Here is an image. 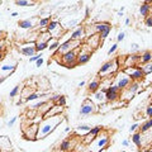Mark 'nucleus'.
<instances>
[{
    "label": "nucleus",
    "instance_id": "1",
    "mask_svg": "<svg viewBox=\"0 0 152 152\" xmlns=\"http://www.w3.org/2000/svg\"><path fill=\"white\" fill-rule=\"evenodd\" d=\"M64 121L62 115H55L50 118H43L38 123V133H37V140H43L47 136H50L57 127H58Z\"/></svg>",
    "mask_w": 152,
    "mask_h": 152
},
{
    "label": "nucleus",
    "instance_id": "2",
    "mask_svg": "<svg viewBox=\"0 0 152 152\" xmlns=\"http://www.w3.org/2000/svg\"><path fill=\"white\" fill-rule=\"evenodd\" d=\"M109 143H110V137H109L108 132H105V131L103 129L88 145V150L90 152H102V151H104L109 146Z\"/></svg>",
    "mask_w": 152,
    "mask_h": 152
},
{
    "label": "nucleus",
    "instance_id": "3",
    "mask_svg": "<svg viewBox=\"0 0 152 152\" xmlns=\"http://www.w3.org/2000/svg\"><path fill=\"white\" fill-rule=\"evenodd\" d=\"M118 71H121V62H119V58L115 57L114 60H109L102 65V67L98 72V76H99V79L113 77Z\"/></svg>",
    "mask_w": 152,
    "mask_h": 152
},
{
    "label": "nucleus",
    "instance_id": "4",
    "mask_svg": "<svg viewBox=\"0 0 152 152\" xmlns=\"http://www.w3.org/2000/svg\"><path fill=\"white\" fill-rule=\"evenodd\" d=\"M79 52H80V47H77V48H75L72 51L66 52L65 55L61 56L58 62L62 66H65V67H67V69L76 67V66H79L77 65V55H79Z\"/></svg>",
    "mask_w": 152,
    "mask_h": 152
},
{
    "label": "nucleus",
    "instance_id": "5",
    "mask_svg": "<svg viewBox=\"0 0 152 152\" xmlns=\"http://www.w3.org/2000/svg\"><path fill=\"white\" fill-rule=\"evenodd\" d=\"M83 42L84 41H74V39H70V38H69L67 41H65V42H62V43H60L58 48L55 51L53 57H55V58H57V57H61L62 55H65L66 52L77 48V47L81 46Z\"/></svg>",
    "mask_w": 152,
    "mask_h": 152
},
{
    "label": "nucleus",
    "instance_id": "6",
    "mask_svg": "<svg viewBox=\"0 0 152 152\" xmlns=\"http://www.w3.org/2000/svg\"><path fill=\"white\" fill-rule=\"evenodd\" d=\"M99 112V107L95 104L90 98H86L81 104V108H80V117L81 118H86L91 114H95Z\"/></svg>",
    "mask_w": 152,
    "mask_h": 152
},
{
    "label": "nucleus",
    "instance_id": "7",
    "mask_svg": "<svg viewBox=\"0 0 152 152\" xmlns=\"http://www.w3.org/2000/svg\"><path fill=\"white\" fill-rule=\"evenodd\" d=\"M103 90L104 93H105V99L108 103H113V102H117L119 100V96H121V90L118 89L117 85L112 84L109 88L107 89H100Z\"/></svg>",
    "mask_w": 152,
    "mask_h": 152
},
{
    "label": "nucleus",
    "instance_id": "8",
    "mask_svg": "<svg viewBox=\"0 0 152 152\" xmlns=\"http://www.w3.org/2000/svg\"><path fill=\"white\" fill-rule=\"evenodd\" d=\"M122 71L129 76V79L132 80V81H141V80L145 77V75H143V72H142L140 65L138 66H133V67H126V69H123Z\"/></svg>",
    "mask_w": 152,
    "mask_h": 152
},
{
    "label": "nucleus",
    "instance_id": "9",
    "mask_svg": "<svg viewBox=\"0 0 152 152\" xmlns=\"http://www.w3.org/2000/svg\"><path fill=\"white\" fill-rule=\"evenodd\" d=\"M115 81H114V85H117L118 89L119 90H123L128 88V85H129L132 83V80L129 79V76H128L126 72H123V71H118V72L115 74Z\"/></svg>",
    "mask_w": 152,
    "mask_h": 152
},
{
    "label": "nucleus",
    "instance_id": "10",
    "mask_svg": "<svg viewBox=\"0 0 152 152\" xmlns=\"http://www.w3.org/2000/svg\"><path fill=\"white\" fill-rule=\"evenodd\" d=\"M37 133H38V123H31L28 127H24L22 136L27 141H36Z\"/></svg>",
    "mask_w": 152,
    "mask_h": 152
},
{
    "label": "nucleus",
    "instance_id": "11",
    "mask_svg": "<svg viewBox=\"0 0 152 152\" xmlns=\"http://www.w3.org/2000/svg\"><path fill=\"white\" fill-rule=\"evenodd\" d=\"M85 43H86L88 46H90V47H91V48L95 51L96 48H99V47L102 46L103 41H102L100 36H99V33H95V34L89 36V37L85 38Z\"/></svg>",
    "mask_w": 152,
    "mask_h": 152
},
{
    "label": "nucleus",
    "instance_id": "12",
    "mask_svg": "<svg viewBox=\"0 0 152 152\" xmlns=\"http://www.w3.org/2000/svg\"><path fill=\"white\" fill-rule=\"evenodd\" d=\"M141 143H142V148L150 150V147L152 146V129L145 133H141Z\"/></svg>",
    "mask_w": 152,
    "mask_h": 152
},
{
    "label": "nucleus",
    "instance_id": "13",
    "mask_svg": "<svg viewBox=\"0 0 152 152\" xmlns=\"http://www.w3.org/2000/svg\"><path fill=\"white\" fill-rule=\"evenodd\" d=\"M140 57L141 55H131V56H126V60H124V64H123L122 67L126 69V67H133V66H138L140 65Z\"/></svg>",
    "mask_w": 152,
    "mask_h": 152
},
{
    "label": "nucleus",
    "instance_id": "14",
    "mask_svg": "<svg viewBox=\"0 0 152 152\" xmlns=\"http://www.w3.org/2000/svg\"><path fill=\"white\" fill-rule=\"evenodd\" d=\"M19 51H20V53L22 55H24V56H34L37 53V51H36V47H34V43H32V42H26V45L20 47L19 48Z\"/></svg>",
    "mask_w": 152,
    "mask_h": 152
},
{
    "label": "nucleus",
    "instance_id": "15",
    "mask_svg": "<svg viewBox=\"0 0 152 152\" xmlns=\"http://www.w3.org/2000/svg\"><path fill=\"white\" fill-rule=\"evenodd\" d=\"M64 109H65V107H61V105H58V104H53L52 108L43 115V118H50V117H55V115H62Z\"/></svg>",
    "mask_w": 152,
    "mask_h": 152
},
{
    "label": "nucleus",
    "instance_id": "16",
    "mask_svg": "<svg viewBox=\"0 0 152 152\" xmlns=\"http://www.w3.org/2000/svg\"><path fill=\"white\" fill-rule=\"evenodd\" d=\"M12 151V142L8 136L0 137V152H10Z\"/></svg>",
    "mask_w": 152,
    "mask_h": 152
},
{
    "label": "nucleus",
    "instance_id": "17",
    "mask_svg": "<svg viewBox=\"0 0 152 152\" xmlns=\"http://www.w3.org/2000/svg\"><path fill=\"white\" fill-rule=\"evenodd\" d=\"M70 39H74V41H84L85 39V29L84 27H77L76 29L71 33L70 36Z\"/></svg>",
    "mask_w": 152,
    "mask_h": 152
},
{
    "label": "nucleus",
    "instance_id": "18",
    "mask_svg": "<svg viewBox=\"0 0 152 152\" xmlns=\"http://www.w3.org/2000/svg\"><path fill=\"white\" fill-rule=\"evenodd\" d=\"M93 102L96 104V105H102V104L107 103V99H105V93L103 90L99 89L98 91H95L93 95Z\"/></svg>",
    "mask_w": 152,
    "mask_h": 152
},
{
    "label": "nucleus",
    "instance_id": "19",
    "mask_svg": "<svg viewBox=\"0 0 152 152\" xmlns=\"http://www.w3.org/2000/svg\"><path fill=\"white\" fill-rule=\"evenodd\" d=\"M34 19L37 18H33V19H22V20L18 22V26L20 29H33L34 28Z\"/></svg>",
    "mask_w": 152,
    "mask_h": 152
},
{
    "label": "nucleus",
    "instance_id": "20",
    "mask_svg": "<svg viewBox=\"0 0 152 152\" xmlns=\"http://www.w3.org/2000/svg\"><path fill=\"white\" fill-rule=\"evenodd\" d=\"M100 89V79H94L91 80V81L89 83V86H88V90H89V93H91L94 94L95 91H98V90Z\"/></svg>",
    "mask_w": 152,
    "mask_h": 152
},
{
    "label": "nucleus",
    "instance_id": "21",
    "mask_svg": "<svg viewBox=\"0 0 152 152\" xmlns=\"http://www.w3.org/2000/svg\"><path fill=\"white\" fill-rule=\"evenodd\" d=\"M151 12H152V7L150 5V4L143 3V4H141V5H140V14H141V15L143 17V18L150 17Z\"/></svg>",
    "mask_w": 152,
    "mask_h": 152
},
{
    "label": "nucleus",
    "instance_id": "22",
    "mask_svg": "<svg viewBox=\"0 0 152 152\" xmlns=\"http://www.w3.org/2000/svg\"><path fill=\"white\" fill-rule=\"evenodd\" d=\"M74 142L71 141V140H69V138H66V140H64L62 142L60 143V151L61 152H65V151H69V150H71V148H74Z\"/></svg>",
    "mask_w": 152,
    "mask_h": 152
},
{
    "label": "nucleus",
    "instance_id": "23",
    "mask_svg": "<svg viewBox=\"0 0 152 152\" xmlns=\"http://www.w3.org/2000/svg\"><path fill=\"white\" fill-rule=\"evenodd\" d=\"M147 62H152V52L151 51H145L143 53L140 57V64H147Z\"/></svg>",
    "mask_w": 152,
    "mask_h": 152
},
{
    "label": "nucleus",
    "instance_id": "24",
    "mask_svg": "<svg viewBox=\"0 0 152 152\" xmlns=\"http://www.w3.org/2000/svg\"><path fill=\"white\" fill-rule=\"evenodd\" d=\"M47 43H48V48H47V50L55 52L57 48H58V46H60V39H57V38H51Z\"/></svg>",
    "mask_w": 152,
    "mask_h": 152
},
{
    "label": "nucleus",
    "instance_id": "25",
    "mask_svg": "<svg viewBox=\"0 0 152 152\" xmlns=\"http://www.w3.org/2000/svg\"><path fill=\"white\" fill-rule=\"evenodd\" d=\"M51 20V15L50 17H46V18H38V22H37V28L38 29H42V28H46L48 26V23Z\"/></svg>",
    "mask_w": 152,
    "mask_h": 152
},
{
    "label": "nucleus",
    "instance_id": "26",
    "mask_svg": "<svg viewBox=\"0 0 152 152\" xmlns=\"http://www.w3.org/2000/svg\"><path fill=\"white\" fill-rule=\"evenodd\" d=\"M128 91H129L131 94L133 95H136L137 93H138V90H140V81H132L129 85H128Z\"/></svg>",
    "mask_w": 152,
    "mask_h": 152
},
{
    "label": "nucleus",
    "instance_id": "27",
    "mask_svg": "<svg viewBox=\"0 0 152 152\" xmlns=\"http://www.w3.org/2000/svg\"><path fill=\"white\" fill-rule=\"evenodd\" d=\"M152 128V118H148L143 124L142 126H140V132L141 133H145V132H147V131H150Z\"/></svg>",
    "mask_w": 152,
    "mask_h": 152
},
{
    "label": "nucleus",
    "instance_id": "28",
    "mask_svg": "<svg viewBox=\"0 0 152 152\" xmlns=\"http://www.w3.org/2000/svg\"><path fill=\"white\" fill-rule=\"evenodd\" d=\"M132 141H133V143H134L138 148L141 150L142 148V143H141V132H134L132 134Z\"/></svg>",
    "mask_w": 152,
    "mask_h": 152
},
{
    "label": "nucleus",
    "instance_id": "29",
    "mask_svg": "<svg viewBox=\"0 0 152 152\" xmlns=\"http://www.w3.org/2000/svg\"><path fill=\"white\" fill-rule=\"evenodd\" d=\"M141 70H142V72H143L145 76L147 75H150L152 72V62H147V64H142L141 66Z\"/></svg>",
    "mask_w": 152,
    "mask_h": 152
},
{
    "label": "nucleus",
    "instance_id": "30",
    "mask_svg": "<svg viewBox=\"0 0 152 152\" xmlns=\"http://www.w3.org/2000/svg\"><path fill=\"white\" fill-rule=\"evenodd\" d=\"M110 24H109L108 22H99V23H95L94 24V27H95V32L96 33H100V32H103L104 29H105L107 27H109Z\"/></svg>",
    "mask_w": 152,
    "mask_h": 152
},
{
    "label": "nucleus",
    "instance_id": "31",
    "mask_svg": "<svg viewBox=\"0 0 152 152\" xmlns=\"http://www.w3.org/2000/svg\"><path fill=\"white\" fill-rule=\"evenodd\" d=\"M60 26V23H58V20H53V19H51L50 20V23H48V26L46 27V29H47V32H50V33H52L57 27Z\"/></svg>",
    "mask_w": 152,
    "mask_h": 152
},
{
    "label": "nucleus",
    "instance_id": "32",
    "mask_svg": "<svg viewBox=\"0 0 152 152\" xmlns=\"http://www.w3.org/2000/svg\"><path fill=\"white\" fill-rule=\"evenodd\" d=\"M34 47H36L37 52H42V51H45V50L48 48V43H46V42H36Z\"/></svg>",
    "mask_w": 152,
    "mask_h": 152
},
{
    "label": "nucleus",
    "instance_id": "33",
    "mask_svg": "<svg viewBox=\"0 0 152 152\" xmlns=\"http://www.w3.org/2000/svg\"><path fill=\"white\" fill-rule=\"evenodd\" d=\"M90 126H88V124H80V126H77L76 127V133H81V134H84V133H88L89 131H90Z\"/></svg>",
    "mask_w": 152,
    "mask_h": 152
},
{
    "label": "nucleus",
    "instance_id": "34",
    "mask_svg": "<svg viewBox=\"0 0 152 152\" xmlns=\"http://www.w3.org/2000/svg\"><path fill=\"white\" fill-rule=\"evenodd\" d=\"M103 129H104V128H103L102 126H95V127H91V128H90L89 133H90V134H91V136L96 137V136H98L99 133H100V132H102Z\"/></svg>",
    "mask_w": 152,
    "mask_h": 152
},
{
    "label": "nucleus",
    "instance_id": "35",
    "mask_svg": "<svg viewBox=\"0 0 152 152\" xmlns=\"http://www.w3.org/2000/svg\"><path fill=\"white\" fill-rule=\"evenodd\" d=\"M110 31H112V26H109V27H107V28H105V29H104L103 32H100V33H99V36H100L102 41L107 39V38H108V36H109V33H110Z\"/></svg>",
    "mask_w": 152,
    "mask_h": 152
},
{
    "label": "nucleus",
    "instance_id": "36",
    "mask_svg": "<svg viewBox=\"0 0 152 152\" xmlns=\"http://www.w3.org/2000/svg\"><path fill=\"white\" fill-rule=\"evenodd\" d=\"M38 99H39V94L38 93H36V91H33V93H31L29 95H28V96L26 98V100L24 102H33V100H38Z\"/></svg>",
    "mask_w": 152,
    "mask_h": 152
},
{
    "label": "nucleus",
    "instance_id": "37",
    "mask_svg": "<svg viewBox=\"0 0 152 152\" xmlns=\"http://www.w3.org/2000/svg\"><path fill=\"white\" fill-rule=\"evenodd\" d=\"M19 90H20V85H17V86H14L12 90H10V93H9V96L10 98H15L18 93H19Z\"/></svg>",
    "mask_w": 152,
    "mask_h": 152
},
{
    "label": "nucleus",
    "instance_id": "38",
    "mask_svg": "<svg viewBox=\"0 0 152 152\" xmlns=\"http://www.w3.org/2000/svg\"><path fill=\"white\" fill-rule=\"evenodd\" d=\"M15 4L18 7H31L32 4H29L28 0H15Z\"/></svg>",
    "mask_w": 152,
    "mask_h": 152
},
{
    "label": "nucleus",
    "instance_id": "39",
    "mask_svg": "<svg viewBox=\"0 0 152 152\" xmlns=\"http://www.w3.org/2000/svg\"><path fill=\"white\" fill-rule=\"evenodd\" d=\"M31 93H33L32 90H31V86H26L24 89H23V91H22V98L26 100V98H27V96H28V95H29Z\"/></svg>",
    "mask_w": 152,
    "mask_h": 152
},
{
    "label": "nucleus",
    "instance_id": "40",
    "mask_svg": "<svg viewBox=\"0 0 152 152\" xmlns=\"http://www.w3.org/2000/svg\"><path fill=\"white\" fill-rule=\"evenodd\" d=\"M56 104H58V105H61V107H66V96L60 95V98H58V100H57Z\"/></svg>",
    "mask_w": 152,
    "mask_h": 152
},
{
    "label": "nucleus",
    "instance_id": "41",
    "mask_svg": "<svg viewBox=\"0 0 152 152\" xmlns=\"http://www.w3.org/2000/svg\"><path fill=\"white\" fill-rule=\"evenodd\" d=\"M117 50H118V45H117V43L112 45V46H110V48L108 50V56H110V55L114 53V52H117Z\"/></svg>",
    "mask_w": 152,
    "mask_h": 152
},
{
    "label": "nucleus",
    "instance_id": "42",
    "mask_svg": "<svg viewBox=\"0 0 152 152\" xmlns=\"http://www.w3.org/2000/svg\"><path fill=\"white\" fill-rule=\"evenodd\" d=\"M146 117H148V118H152V105L150 104V105H147L146 107Z\"/></svg>",
    "mask_w": 152,
    "mask_h": 152
},
{
    "label": "nucleus",
    "instance_id": "43",
    "mask_svg": "<svg viewBox=\"0 0 152 152\" xmlns=\"http://www.w3.org/2000/svg\"><path fill=\"white\" fill-rule=\"evenodd\" d=\"M138 128H140V124H138V123H133V124L129 127V132H131V133H134L137 129H138Z\"/></svg>",
    "mask_w": 152,
    "mask_h": 152
},
{
    "label": "nucleus",
    "instance_id": "44",
    "mask_svg": "<svg viewBox=\"0 0 152 152\" xmlns=\"http://www.w3.org/2000/svg\"><path fill=\"white\" fill-rule=\"evenodd\" d=\"M145 24L148 27V28H152V17H151V15L147 17V18H145Z\"/></svg>",
    "mask_w": 152,
    "mask_h": 152
},
{
    "label": "nucleus",
    "instance_id": "45",
    "mask_svg": "<svg viewBox=\"0 0 152 152\" xmlns=\"http://www.w3.org/2000/svg\"><path fill=\"white\" fill-rule=\"evenodd\" d=\"M41 57H42V55H41V53H38V55L36 53L34 56H32L31 58H29V62H36V61H37L38 58H41Z\"/></svg>",
    "mask_w": 152,
    "mask_h": 152
},
{
    "label": "nucleus",
    "instance_id": "46",
    "mask_svg": "<svg viewBox=\"0 0 152 152\" xmlns=\"http://www.w3.org/2000/svg\"><path fill=\"white\" fill-rule=\"evenodd\" d=\"M131 51H132V52H137V51H140V45H137V43H132V45H131Z\"/></svg>",
    "mask_w": 152,
    "mask_h": 152
},
{
    "label": "nucleus",
    "instance_id": "47",
    "mask_svg": "<svg viewBox=\"0 0 152 152\" xmlns=\"http://www.w3.org/2000/svg\"><path fill=\"white\" fill-rule=\"evenodd\" d=\"M124 37H126L124 32H121V33H118V36H117V41H118V42H122L123 39H124Z\"/></svg>",
    "mask_w": 152,
    "mask_h": 152
},
{
    "label": "nucleus",
    "instance_id": "48",
    "mask_svg": "<svg viewBox=\"0 0 152 152\" xmlns=\"http://www.w3.org/2000/svg\"><path fill=\"white\" fill-rule=\"evenodd\" d=\"M17 119H18V117H13L10 121L8 122V127H13L14 124H15V122H17Z\"/></svg>",
    "mask_w": 152,
    "mask_h": 152
},
{
    "label": "nucleus",
    "instance_id": "49",
    "mask_svg": "<svg viewBox=\"0 0 152 152\" xmlns=\"http://www.w3.org/2000/svg\"><path fill=\"white\" fill-rule=\"evenodd\" d=\"M43 62H45V60L41 57V58H38V60L36 61V66H37V67H41V66L43 65Z\"/></svg>",
    "mask_w": 152,
    "mask_h": 152
},
{
    "label": "nucleus",
    "instance_id": "50",
    "mask_svg": "<svg viewBox=\"0 0 152 152\" xmlns=\"http://www.w3.org/2000/svg\"><path fill=\"white\" fill-rule=\"evenodd\" d=\"M4 50H5V43L3 41H0V52H4Z\"/></svg>",
    "mask_w": 152,
    "mask_h": 152
},
{
    "label": "nucleus",
    "instance_id": "51",
    "mask_svg": "<svg viewBox=\"0 0 152 152\" xmlns=\"http://www.w3.org/2000/svg\"><path fill=\"white\" fill-rule=\"evenodd\" d=\"M128 145H129V141H128V140H124V141H122V146H124V147H127Z\"/></svg>",
    "mask_w": 152,
    "mask_h": 152
},
{
    "label": "nucleus",
    "instance_id": "52",
    "mask_svg": "<svg viewBox=\"0 0 152 152\" xmlns=\"http://www.w3.org/2000/svg\"><path fill=\"white\" fill-rule=\"evenodd\" d=\"M18 15H19V14H18L17 12H13V13L10 14V17H12V18H15V17H18Z\"/></svg>",
    "mask_w": 152,
    "mask_h": 152
},
{
    "label": "nucleus",
    "instance_id": "53",
    "mask_svg": "<svg viewBox=\"0 0 152 152\" xmlns=\"http://www.w3.org/2000/svg\"><path fill=\"white\" fill-rule=\"evenodd\" d=\"M129 23H131V19H129V18H127L126 20H124V24H126V26H129Z\"/></svg>",
    "mask_w": 152,
    "mask_h": 152
},
{
    "label": "nucleus",
    "instance_id": "54",
    "mask_svg": "<svg viewBox=\"0 0 152 152\" xmlns=\"http://www.w3.org/2000/svg\"><path fill=\"white\" fill-rule=\"evenodd\" d=\"M4 58V52H0V61Z\"/></svg>",
    "mask_w": 152,
    "mask_h": 152
},
{
    "label": "nucleus",
    "instance_id": "55",
    "mask_svg": "<svg viewBox=\"0 0 152 152\" xmlns=\"http://www.w3.org/2000/svg\"><path fill=\"white\" fill-rule=\"evenodd\" d=\"M84 85H85V81H81V83H80V84H79V88H83V86H84Z\"/></svg>",
    "mask_w": 152,
    "mask_h": 152
},
{
    "label": "nucleus",
    "instance_id": "56",
    "mask_svg": "<svg viewBox=\"0 0 152 152\" xmlns=\"http://www.w3.org/2000/svg\"><path fill=\"white\" fill-rule=\"evenodd\" d=\"M145 3H146V4H150V5H151V4H152V0H145Z\"/></svg>",
    "mask_w": 152,
    "mask_h": 152
},
{
    "label": "nucleus",
    "instance_id": "57",
    "mask_svg": "<svg viewBox=\"0 0 152 152\" xmlns=\"http://www.w3.org/2000/svg\"><path fill=\"white\" fill-rule=\"evenodd\" d=\"M70 129H71V128H70V127H66V128H65V132H66V133H67V132H70Z\"/></svg>",
    "mask_w": 152,
    "mask_h": 152
},
{
    "label": "nucleus",
    "instance_id": "58",
    "mask_svg": "<svg viewBox=\"0 0 152 152\" xmlns=\"http://www.w3.org/2000/svg\"><path fill=\"white\" fill-rule=\"evenodd\" d=\"M84 152H90V151H89V150H88V148H86V150H85V151H84Z\"/></svg>",
    "mask_w": 152,
    "mask_h": 152
},
{
    "label": "nucleus",
    "instance_id": "59",
    "mask_svg": "<svg viewBox=\"0 0 152 152\" xmlns=\"http://www.w3.org/2000/svg\"><path fill=\"white\" fill-rule=\"evenodd\" d=\"M150 152H152V146H151V147H150Z\"/></svg>",
    "mask_w": 152,
    "mask_h": 152
},
{
    "label": "nucleus",
    "instance_id": "60",
    "mask_svg": "<svg viewBox=\"0 0 152 152\" xmlns=\"http://www.w3.org/2000/svg\"><path fill=\"white\" fill-rule=\"evenodd\" d=\"M150 15H151V17H152V12H151V14H150Z\"/></svg>",
    "mask_w": 152,
    "mask_h": 152
},
{
    "label": "nucleus",
    "instance_id": "61",
    "mask_svg": "<svg viewBox=\"0 0 152 152\" xmlns=\"http://www.w3.org/2000/svg\"><path fill=\"white\" fill-rule=\"evenodd\" d=\"M0 37H1V32H0Z\"/></svg>",
    "mask_w": 152,
    "mask_h": 152
},
{
    "label": "nucleus",
    "instance_id": "62",
    "mask_svg": "<svg viewBox=\"0 0 152 152\" xmlns=\"http://www.w3.org/2000/svg\"><path fill=\"white\" fill-rule=\"evenodd\" d=\"M151 105H152V104H151Z\"/></svg>",
    "mask_w": 152,
    "mask_h": 152
}]
</instances>
